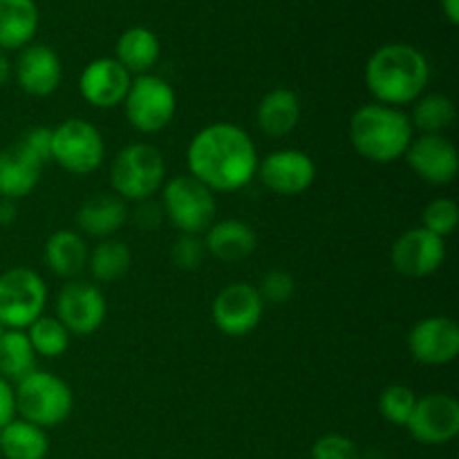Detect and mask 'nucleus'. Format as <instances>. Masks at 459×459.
I'll use <instances>...</instances> for the list:
<instances>
[{
    "mask_svg": "<svg viewBox=\"0 0 459 459\" xmlns=\"http://www.w3.org/2000/svg\"><path fill=\"white\" fill-rule=\"evenodd\" d=\"M186 164L191 178L213 193H233L254 182L260 157L245 128L215 121L191 139Z\"/></svg>",
    "mask_w": 459,
    "mask_h": 459,
    "instance_id": "obj_1",
    "label": "nucleus"
},
{
    "mask_svg": "<svg viewBox=\"0 0 459 459\" xmlns=\"http://www.w3.org/2000/svg\"><path fill=\"white\" fill-rule=\"evenodd\" d=\"M430 65L424 52L408 43H388L377 49L366 65V85L384 106L402 108L424 94Z\"/></svg>",
    "mask_w": 459,
    "mask_h": 459,
    "instance_id": "obj_2",
    "label": "nucleus"
},
{
    "mask_svg": "<svg viewBox=\"0 0 459 459\" xmlns=\"http://www.w3.org/2000/svg\"><path fill=\"white\" fill-rule=\"evenodd\" d=\"M411 117L402 108L366 103L350 119V142L354 151L375 164H390L406 155L412 137Z\"/></svg>",
    "mask_w": 459,
    "mask_h": 459,
    "instance_id": "obj_3",
    "label": "nucleus"
},
{
    "mask_svg": "<svg viewBox=\"0 0 459 459\" xmlns=\"http://www.w3.org/2000/svg\"><path fill=\"white\" fill-rule=\"evenodd\" d=\"M13 402L21 420L43 430L63 424L74 411V394L70 385L61 377L39 368L13 385Z\"/></svg>",
    "mask_w": 459,
    "mask_h": 459,
    "instance_id": "obj_4",
    "label": "nucleus"
},
{
    "mask_svg": "<svg viewBox=\"0 0 459 459\" xmlns=\"http://www.w3.org/2000/svg\"><path fill=\"white\" fill-rule=\"evenodd\" d=\"M166 161L152 143H128L110 164L112 193L124 202H146L164 186Z\"/></svg>",
    "mask_w": 459,
    "mask_h": 459,
    "instance_id": "obj_5",
    "label": "nucleus"
},
{
    "mask_svg": "<svg viewBox=\"0 0 459 459\" xmlns=\"http://www.w3.org/2000/svg\"><path fill=\"white\" fill-rule=\"evenodd\" d=\"M161 213L182 236H204L215 222L218 202L211 188L191 175H178L161 188Z\"/></svg>",
    "mask_w": 459,
    "mask_h": 459,
    "instance_id": "obj_6",
    "label": "nucleus"
},
{
    "mask_svg": "<svg viewBox=\"0 0 459 459\" xmlns=\"http://www.w3.org/2000/svg\"><path fill=\"white\" fill-rule=\"evenodd\" d=\"M48 285L30 267H12L0 273V325L27 330L45 314Z\"/></svg>",
    "mask_w": 459,
    "mask_h": 459,
    "instance_id": "obj_7",
    "label": "nucleus"
},
{
    "mask_svg": "<svg viewBox=\"0 0 459 459\" xmlns=\"http://www.w3.org/2000/svg\"><path fill=\"white\" fill-rule=\"evenodd\" d=\"M126 119L134 130L155 134L169 128L178 110V97L169 81L155 74L133 76L128 94L124 99Z\"/></svg>",
    "mask_w": 459,
    "mask_h": 459,
    "instance_id": "obj_8",
    "label": "nucleus"
},
{
    "mask_svg": "<svg viewBox=\"0 0 459 459\" xmlns=\"http://www.w3.org/2000/svg\"><path fill=\"white\" fill-rule=\"evenodd\" d=\"M106 142L94 124L85 119H65L52 128V161L65 173L90 175L103 164Z\"/></svg>",
    "mask_w": 459,
    "mask_h": 459,
    "instance_id": "obj_9",
    "label": "nucleus"
},
{
    "mask_svg": "<svg viewBox=\"0 0 459 459\" xmlns=\"http://www.w3.org/2000/svg\"><path fill=\"white\" fill-rule=\"evenodd\" d=\"M108 303L103 291L88 281H67L56 296V318L70 334L90 336L103 325Z\"/></svg>",
    "mask_w": 459,
    "mask_h": 459,
    "instance_id": "obj_10",
    "label": "nucleus"
},
{
    "mask_svg": "<svg viewBox=\"0 0 459 459\" xmlns=\"http://www.w3.org/2000/svg\"><path fill=\"white\" fill-rule=\"evenodd\" d=\"M406 429L424 446H442L459 433V402L453 394L430 393L417 399Z\"/></svg>",
    "mask_w": 459,
    "mask_h": 459,
    "instance_id": "obj_11",
    "label": "nucleus"
},
{
    "mask_svg": "<svg viewBox=\"0 0 459 459\" xmlns=\"http://www.w3.org/2000/svg\"><path fill=\"white\" fill-rule=\"evenodd\" d=\"M264 303L249 282H231L213 299V323L222 334L247 336L260 325Z\"/></svg>",
    "mask_w": 459,
    "mask_h": 459,
    "instance_id": "obj_12",
    "label": "nucleus"
},
{
    "mask_svg": "<svg viewBox=\"0 0 459 459\" xmlns=\"http://www.w3.org/2000/svg\"><path fill=\"white\" fill-rule=\"evenodd\" d=\"M260 182L276 195L294 197L309 191L316 182V164L312 157L296 148L273 151L258 164Z\"/></svg>",
    "mask_w": 459,
    "mask_h": 459,
    "instance_id": "obj_13",
    "label": "nucleus"
},
{
    "mask_svg": "<svg viewBox=\"0 0 459 459\" xmlns=\"http://www.w3.org/2000/svg\"><path fill=\"white\" fill-rule=\"evenodd\" d=\"M393 267L406 278H426L446 260V240L433 236L424 227L403 231L390 251Z\"/></svg>",
    "mask_w": 459,
    "mask_h": 459,
    "instance_id": "obj_14",
    "label": "nucleus"
},
{
    "mask_svg": "<svg viewBox=\"0 0 459 459\" xmlns=\"http://www.w3.org/2000/svg\"><path fill=\"white\" fill-rule=\"evenodd\" d=\"M412 173L433 186H448L457 178L459 155L455 143L444 134H420L406 151Z\"/></svg>",
    "mask_w": 459,
    "mask_h": 459,
    "instance_id": "obj_15",
    "label": "nucleus"
},
{
    "mask_svg": "<svg viewBox=\"0 0 459 459\" xmlns=\"http://www.w3.org/2000/svg\"><path fill=\"white\" fill-rule=\"evenodd\" d=\"M408 350L421 366H448L459 354V325L448 316H426L412 325Z\"/></svg>",
    "mask_w": 459,
    "mask_h": 459,
    "instance_id": "obj_16",
    "label": "nucleus"
},
{
    "mask_svg": "<svg viewBox=\"0 0 459 459\" xmlns=\"http://www.w3.org/2000/svg\"><path fill=\"white\" fill-rule=\"evenodd\" d=\"M133 74L117 58H94L79 76L81 97L94 108L110 110L124 103Z\"/></svg>",
    "mask_w": 459,
    "mask_h": 459,
    "instance_id": "obj_17",
    "label": "nucleus"
},
{
    "mask_svg": "<svg viewBox=\"0 0 459 459\" xmlns=\"http://www.w3.org/2000/svg\"><path fill=\"white\" fill-rule=\"evenodd\" d=\"M13 76L22 92L30 97H49L61 85V58L48 45L30 43L21 49L16 63H13Z\"/></svg>",
    "mask_w": 459,
    "mask_h": 459,
    "instance_id": "obj_18",
    "label": "nucleus"
},
{
    "mask_svg": "<svg viewBox=\"0 0 459 459\" xmlns=\"http://www.w3.org/2000/svg\"><path fill=\"white\" fill-rule=\"evenodd\" d=\"M128 202H124L115 193H99L85 200L76 211V227L85 236L106 240V238H115V233L128 222Z\"/></svg>",
    "mask_w": 459,
    "mask_h": 459,
    "instance_id": "obj_19",
    "label": "nucleus"
},
{
    "mask_svg": "<svg viewBox=\"0 0 459 459\" xmlns=\"http://www.w3.org/2000/svg\"><path fill=\"white\" fill-rule=\"evenodd\" d=\"M255 245H258V236H255L254 227L242 222V220L213 222L209 227V231L204 233L206 254L222 260V263H240V260H247L255 251Z\"/></svg>",
    "mask_w": 459,
    "mask_h": 459,
    "instance_id": "obj_20",
    "label": "nucleus"
},
{
    "mask_svg": "<svg viewBox=\"0 0 459 459\" xmlns=\"http://www.w3.org/2000/svg\"><path fill=\"white\" fill-rule=\"evenodd\" d=\"M43 166L27 155L18 142L0 151V197L4 200H21L30 195L40 182Z\"/></svg>",
    "mask_w": 459,
    "mask_h": 459,
    "instance_id": "obj_21",
    "label": "nucleus"
},
{
    "mask_svg": "<svg viewBox=\"0 0 459 459\" xmlns=\"http://www.w3.org/2000/svg\"><path fill=\"white\" fill-rule=\"evenodd\" d=\"M90 247L79 231L61 229L45 242V263L58 278L74 281L88 267Z\"/></svg>",
    "mask_w": 459,
    "mask_h": 459,
    "instance_id": "obj_22",
    "label": "nucleus"
},
{
    "mask_svg": "<svg viewBox=\"0 0 459 459\" xmlns=\"http://www.w3.org/2000/svg\"><path fill=\"white\" fill-rule=\"evenodd\" d=\"M39 31V7L34 0H0V49L13 52L34 40Z\"/></svg>",
    "mask_w": 459,
    "mask_h": 459,
    "instance_id": "obj_23",
    "label": "nucleus"
},
{
    "mask_svg": "<svg viewBox=\"0 0 459 459\" xmlns=\"http://www.w3.org/2000/svg\"><path fill=\"white\" fill-rule=\"evenodd\" d=\"M255 121L269 137H287L300 121L299 94L290 88H273L258 103Z\"/></svg>",
    "mask_w": 459,
    "mask_h": 459,
    "instance_id": "obj_24",
    "label": "nucleus"
},
{
    "mask_svg": "<svg viewBox=\"0 0 459 459\" xmlns=\"http://www.w3.org/2000/svg\"><path fill=\"white\" fill-rule=\"evenodd\" d=\"M161 45L160 39L148 27H130L117 40L115 58L133 76L151 74L155 63L160 61Z\"/></svg>",
    "mask_w": 459,
    "mask_h": 459,
    "instance_id": "obj_25",
    "label": "nucleus"
},
{
    "mask_svg": "<svg viewBox=\"0 0 459 459\" xmlns=\"http://www.w3.org/2000/svg\"><path fill=\"white\" fill-rule=\"evenodd\" d=\"M48 453V433L39 426L16 417L4 429H0V457L3 459H45Z\"/></svg>",
    "mask_w": 459,
    "mask_h": 459,
    "instance_id": "obj_26",
    "label": "nucleus"
},
{
    "mask_svg": "<svg viewBox=\"0 0 459 459\" xmlns=\"http://www.w3.org/2000/svg\"><path fill=\"white\" fill-rule=\"evenodd\" d=\"M36 370V352L25 330H4L0 336V377L16 385Z\"/></svg>",
    "mask_w": 459,
    "mask_h": 459,
    "instance_id": "obj_27",
    "label": "nucleus"
},
{
    "mask_svg": "<svg viewBox=\"0 0 459 459\" xmlns=\"http://www.w3.org/2000/svg\"><path fill=\"white\" fill-rule=\"evenodd\" d=\"M133 264V254L124 240L106 238L99 240L94 249H90L88 269L97 282H115L128 273Z\"/></svg>",
    "mask_w": 459,
    "mask_h": 459,
    "instance_id": "obj_28",
    "label": "nucleus"
},
{
    "mask_svg": "<svg viewBox=\"0 0 459 459\" xmlns=\"http://www.w3.org/2000/svg\"><path fill=\"white\" fill-rule=\"evenodd\" d=\"M455 103L446 94H421L412 108L411 124L412 130H420L421 134H444V130L455 124Z\"/></svg>",
    "mask_w": 459,
    "mask_h": 459,
    "instance_id": "obj_29",
    "label": "nucleus"
},
{
    "mask_svg": "<svg viewBox=\"0 0 459 459\" xmlns=\"http://www.w3.org/2000/svg\"><path fill=\"white\" fill-rule=\"evenodd\" d=\"M27 339L34 348L36 357L56 359L70 348V332L63 327V323L56 316H40L39 321L27 327Z\"/></svg>",
    "mask_w": 459,
    "mask_h": 459,
    "instance_id": "obj_30",
    "label": "nucleus"
},
{
    "mask_svg": "<svg viewBox=\"0 0 459 459\" xmlns=\"http://www.w3.org/2000/svg\"><path fill=\"white\" fill-rule=\"evenodd\" d=\"M415 390L408 388L403 384L388 385L384 393L379 394V412L385 421L394 426H406L411 420L412 411H415L417 403Z\"/></svg>",
    "mask_w": 459,
    "mask_h": 459,
    "instance_id": "obj_31",
    "label": "nucleus"
},
{
    "mask_svg": "<svg viewBox=\"0 0 459 459\" xmlns=\"http://www.w3.org/2000/svg\"><path fill=\"white\" fill-rule=\"evenodd\" d=\"M459 224V206L448 197H437L430 202L421 213V227L430 231L433 236L446 240L448 236L455 233Z\"/></svg>",
    "mask_w": 459,
    "mask_h": 459,
    "instance_id": "obj_32",
    "label": "nucleus"
},
{
    "mask_svg": "<svg viewBox=\"0 0 459 459\" xmlns=\"http://www.w3.org/2000/svg\"><path fill=\"white\" fill-rule=\"evenodd\" d=\"M255 290H258L263 303L285 305L296 294V281L285 269H272V272L264 273L263 281H260V285Z\"/></svg>",
    "mask_w": 459,
    "mask_h": 459,
    "instance_id": "obj_33",
    "label": "nucleus"
},
{
    "mask_svg": "<svg viewBox=\"0 0 459 459\" xmlns=\"http://www.w3.org/2000/svg\"><path fill=\"white\" fill-rule=\"evenodd\" d=\"M206 247L202 236H179L170 247V260L182 272H195L204 263Z\"/></svg>",
    "mask_w": 459,
    "mask_h": 459,
    "instance_id": "obj_34",
    "label": "nucleus"
},
{
    "mask_svg": "<svg viewBox=\"0 0 459 459\" xmlns=\"http://www.w3.org/2000/svg\"><path fill=\"white\" fill-rule=\"evenodd\" d=\"M312 459H359V448L345 435L330 433L314 442Z\"/></svg>",
    "mask_w": 459,
    "mask_h": 459,
    "instance_id": "obj_35",
    "label": "nucleus"
},
{
    "mask_svg": "<svg viewBox=\"0 0 459 459\" xmlns=\"http://www.w3.org/2000/svg\"><path fill=\"white\" fill-rule=\"evenodd\" d=\"M18 146H21L27 155L34 157L40 166L49 164V161H52V128L36 126V128L27 130V133L18 139Z\"/></svg>",
    "mask_w": 459,
    "mask_h": 459,
    "instance_id": "obj_36",
    "label": "nucleus"
},
{
    "mask_svg": "<svg viewBox=\"0 0 459 459\" xmlns=\"http://www.w3.org/2000/svg\"><path fill=\"white\" fill-rule=\"evenodd\" d=\"M16 420V402H13V385L0 377V429Z\"/></svg>",
    "mask_w": 459,
    "mask_h": 459,
    "instance_id": "obj_37",
    "label": "nucleus"
},
{
    "mask_svg": "<svg viewBox=\"0 0 459 459\" xmlns=\"http://www.w3.org/2000/svg\"><path fill=\"white\" fill-rule=\"evenodd\" d=\"M13 220H16V202L0 197V224L7 227V224H12Z\"/></svg>",
    "mask_w": 459,
    "mask_h": 459,
    "instance_id": "obj_38",
    "label": "nucleus"
},
{
    "mask_svg": "<svg viewBox=\"0 0 459 459\" xmlns=\"http://www.w3.org/2000/svg\"><path fill=\"white\" fill-rule=\"evenodd\" d=\"M12 74H13V63H12V58L7 56V52H3V49H0V88L9 83V79H12Z\"/></svg>",
    "mask_w": 459,
    "mask_h": 459,
    "instance_id": "obj_39",
    "label": "nucleus"
},
{
    "mask_svg": "<svg viewBox=\"0 0 459 459\" xmlns=\"http://www.w3.org/2000/svg\"><path fill=\"white\" fill-rule=\"evenodd\" d=\"M442 3V12L446 16V21L451 25H457L459 22V0H439Z\"/></svg>",
    "mask_w": 459,
    "mask_h": 459,
    "instance_id": "obj_40",
    "label": "nucleus"
},
{
    "mask_svg": "<svg viewBox=\"0 0 459 459\" xmlns=\"http://www.w3.org/2000/svg\"><path fill=\"white\" fill-rule=\"evenodd\" d=\"M3 332H4V327H3V325H0V336H3Z\"/></svg>",
    "mask_w": 459,
    "mask_h": 459,
    "instance_id": "obj_41",
    "label": "nucleus"
}]
</instances>
